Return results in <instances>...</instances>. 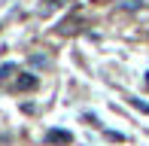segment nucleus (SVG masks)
<instances>
[{
	"instance_id": "obj_1",
	"label": "nucleus",
	"mask_w": 149,
	"mask_h": 146,
	"mask_svg": "<svg viewBox=\"0 0 149 146\" xmlns=\"http://www.w3.org/2000/svg\"><path fill=\"white\" fill-rule=\"evenodd\" d=\"M46 140H49V143H58V146H70L73 137H70V131H49Z\"/></svg>"
},
{
	"instance_id": "obj_2",
	"label": "nucleus",
	"mask_w": 149,
	"mask_h": 146,
	"mask_svg": "<svg viewBox=\"0 0 149 146\" xmlns=\"http://www.w3.org/2000/svg\"><path fill=\"white\" fill-rule=\"evenodd\" d=\"M33 88H37V76L22 73V79H18V91H33Z\"/></svg>"
},
{
	"instance_id": "obj_3",
	"label": "nucleus",
	"mask_w": 149,
	"mask_h": 146,
	"mask_svg": "<svg viewBox=\"0 0 149 146\" xmlns=\"http://www.w3.org/2000/svg\"><path fill=\"white\" fill-rule=\"evenodd\" d=\"M12 70H15V67H12V64H3V67H0V79H6V76H9Z\"/></svg>"
},
{
	"instance_id": "obj_4",
	"label": "nucleus",
	"mask_w": 149,
	"mask_h": 146,
	"mask_svg": "<svg viewBox=\"0 0 149 146\" xmlns=\"http://www.w3.org/2000/svg\"><path fill=\"white\" fill-rule=\"evenodd\" d=\"M131 104H134V107H137L140 113H149V104H143V101H131Z\"/></svg>"
},
{
	"instance_id": "obj_5",
	"label": "nucleus",
	"mask_w": 149,
	"mask_h": 146,
	"mask_svg": "<svg viewBox=\"0 0 149 146\" xmlns=\"http://www.w3.org/2000/svg\"><path fill=\"white\" fill-rule=\"evenodd\" d=\"M43 3H49V6H58V3H64V0H43Z\"/></svg>"
}]
</instances>
